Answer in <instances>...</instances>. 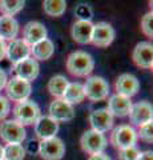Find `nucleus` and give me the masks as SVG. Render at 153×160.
I'll return each mask as SVG.
<instances>
[{
    "label": "nucleus",
    "instance_id": "nucleus-1",
    "mask_svg": "<svg viewBox=\"0 0 153 160\" xmlns=\"http://www.w3.org/2000/svg\"><path fill=\"white\" fill-rule=\"evenodd\" d=\"M67 69L72 76L87 78L95 68V60L85 51H75L67 58Z\"/></svg>",
    "mask_w": 153,
    "mask_h": 160
},
{
    "label": "nucleus",
    "instance_id": "nucleus-2",
    "mask_svg": "<svg viewBox=\"0 0 153 160\" xmlns=\"http://www.w3.org/2000/svg\"><path fill=\"white\" fill-rule=\"evenodd\" d=\"M13 116L19 124L23 127L26 126H35V123L41 116L40 107L33 100H24V102L16 103L13 107Z\"/></svg>",
    "mask_w": 153,
    "mask_h": 160
},
{
    "label": "nucleus",
    "instance_id": "nucleus-3",
    "mask_svg": "<svg viewBox=\"0 0 153 160\" xmlns=\"http://www.w3.org/2000/svg\"><path fill=\"white\" fill-rule=\"evenodd\" d=\"M109 142L116 149H125L129 147H136L137 132L129 124H120L112 129Z\"/></svg>",
    "mask_w": 153,
    "mask_h": 160
},
{
    "label": "nucleus",
    "instance_id": "nucleus-4",
    "mask_svg": "<svg viewBox=\"0 0 153 160\" xmlns=\"http://www.w3.org/2000/svg\"><path fill=\"white\" fill-rule=\"evenodd\" d=\"M108 146V140L104 133H100L93 129H88L80 138V147L88 155L103 153Z\"/></svg>",
    "mask_w": 153,
    "mask_h": 160
},
{
    "label": "nucleus",
    "instance_id": "nucleus-5",
    "mask_svg": "<svg viewBox=\"0 0 153 160\" xmlns=\"http://www.w3.org/2000/svg\"><path fill=\"white\" fill-rule=\"evenodd\" d=\"M85 98L91 102H101L108 99L109 95V83L101 76H91L83 84Z\"/></svg>",
    "mask_w": 153,
    "mask_h": 160
},
{
    "label": "nucleus",
    "instance_id": "nucleus-6",
    "mask_svg": "<svg viewBox=\"0 0 153 160\" xmlns=\"http://www.w3.org/2000/svg\"><path fill=\"white\" fill-rule=\"evenodd\" d=\"M0 138L7 144H22L27 138V131L16 120H3L0 124Z\"/></svg>",
    "mask_w": 153,
    "mask_h": 160
},
{
    "label": "nucleus",
    "instance_id": "nucleus-7",
    "mask_svg": "<svg viewBox=\"0 0 153 160\" xmlns=\"http://www.w3.org/2000/svg\"><path fill=\"white\" fill-rule=\"evenodd\" d=\"M37 152L44 160H61L65 155V144L57 136L41 140L39 143Z\"/></svg>",
    "mask_w": 153,
    "mask_h": 160
},
{
    "label": "nucleus",
    "instance_id": "nucleus-8",
    "mask_svg": "<svg viewBox=\"0 0 153 160\" xmlns=\"http://www.w3.org/2000/svg\"><path fill=\"white\" fill-rule=\"evenodd\" d=\"M6 92H7V99L20 103L24 102V100H28L29 95L32 92V84L27 82V80L15 76L7 82Z\"/></svg>",
    "mask_w": 153,
    "mask_h": 160
},
{
    "label": "nucleus",
    "instance_id": "nucleus-9",
    "mask_svg": "<svg viewBox=\"0 0 153 160\" xmlns=\"http://www.w3.org/2000/svg\"><path fill=\"white\" fill-rule=\"evenodd\" d=\"M115 36H116L115 28H113L109 23L100 22V23L93 24L91 43L95 47L105 48L112 44V42L115 40Z\"/></svg>",
    "mask_w": 153,
    "mask_h": 160
},
{
    "label": "nucleus",
    "instance_id": "nucleus-10",
    "mask_svg": "<svg viewBox=\"0 0 153 160\" xmlns=\"http://www.w3.org/2000/svg\"><path fill=\"white\" fill-rule=\"evenodd\" d=\"M132 60L139 68L152 69L153 67V46L151 42L137 43L132 52Z\"/></svg>",
    "mask_w": 153,
    "mask_h": 160
},
{
    "label": "nucleus",
    "instance_id": "nucleus-11",
    "mask_svg": "<svg viewBox=\"0 0 153 160\" xmlns=\"http://www.w3.org/2000/svg\"><path fill=\"white\" fill-rule=\"evenodd\" d=\"M113 123H115V118L112 116V113L107 108L93 109L89 113V124L92 127L91 129H93V131L105 133L112 129Z\"/></svg>",
    "mask_w": 153,
    "mask_h": 160
},
{
    "label": "nucleus",
    "instance_id": "nucleus-12",
    "mask_svg": "<svg viewBox=\"0 0 153 160\" xmlns=\"http://www.w3.org/2000/svg\"><path fill=\"white\" fill-rule=\"evenodd\" d=\"M115 91L117 95L131 99L140 91V82L132 73H121L115 82Z\"/></svg>",
    "mask_w": 153,
    "mask_h": 160
},
{
    "label": "nucleus",
    "instance_id": "nucleus-13",
    "mask_svg": "<svg viewBox=\"0 0 153 160\" xmlns=\"http://www.w3.org/2000/svg\"><path fill=\"white\" fill-rule=\"evenodd\" d=\"M128 116H129V120L133 126L141 127L142 124L152 122L153 107L149 102H145V100L137 102L136 104H132V108Z\"/></svg>",
    "mask_w": 153,
    "mask_h": 160
},
{
    "label": "nucleus",
    "instance_id": "nucleus-14",
    "mask_svg": "<svg viewBox=\"0 0 153 160\" xmlns=\"http://www.w3.org/2000/svg\"><path fill=\"white\" fill-rule=\"evenodd\" d=\"M49 118H52L57 123L71 122L75 118V108L63 99H55L49 104Z\"/></svg>",
    "mask_w": 153,
    "mask_h": 160
},
{
    "label": "nucleus",
    "instance_id": "nucleus-15",
    "mask_svg": "<svg viewBox=\"0 0 153 160\" xmlns=\"http://www.w3.org/2000/svg\"><path fill=\"white\" fill-rule=\"evenodd\" d=\"M47 28L40 22H28L23 28V40L26 42L29 47L35 46L39 42L47 39Z\"/></svg>",
    "mask_w": 153,
    "mask_h": 160
},
{
    "label": "nucleus",
    "instance_id": "nucleus-16",
    "mask_svg": "<svg viewBox=\"0 0 153 160\" xmlns=\"http://www.w3.org/2000/svg\"><path fill=\"white\" fill-rule=\"evenodd\" d=\"M29 55H31V47L23 39H15L7 44L6 56L13 66L29 58Z\"/></svg>",
    "mask_w": 153,
    "mask_h": 160
},
{
    "label": "nucleus",
    "instance_id": "nucleus-17",
    "mask_svg": "<svg viewBox=\"0 0 153 160\" xmlns=\"http://www.w3.org/2000/svg\"><path fill=\"white\" fill-rule=\"evenodd\" d=\"M59 123L55 122L49 116H40L39 120L35 123V133L36 138L41 140H47L51 138H55L59 132Z\"/></svg>",
    "mask_w": 153,
    "mask_h": 160
},
{
    "label": "nucleus",
    "instance_id": "nucleus-18",
    "mask_svg": "<svg viewBox=\"0 0 153 160\" xmlns=\"http://www.w3.org/2000/svg\"><path fill=\"white\" fill-rule=\"evenodd\" d=\"M15 72H16L17 78L31 83L39 76L40 66H39V63L33 58H27L23 62L15 64Z\"/></svg>",
    "mask_w": 153,
    "mask_h": 160
},
{
    "label": "nucleus",
    "instance_id": "nucleus-19",
    "mask_svg": "<svg viewBox=\"0 0 153 160\" xmlns=\"http://www.w3.org/2000/svg\"><path fill=\"white\" fill-rule=\"evenodd\" d=\"M132 108V102L129 98L121 96V95H112L108 100V107L107 109L112 113V116L115 118H125L129 115V111Z\"/></svg>",
    "mask_w": 153,
    "mask_h": 160
},
{
    "label": "nucleus",
    "instance_id": "nucleus-20",
    "mask_svg": "<svg viewBox=\"0 0 153 160\" xmlns=\"http://www.w3.org/2000/svg\"><path fill=\"white\" fill-rule=\"evenodd\" d=\"M92 29H93L92 22H81V20H76V22L72 24L71 36L77 44L84 46V44L91 43Z\"/></svg>",
    "mask_w": 153,
    "mask_h": 160
},
{
    "label": "nucleus",
    "instance_id": "nucleus-21",
    "mask_svg": "<svg viewBox=\"0 0 153 160\" xmlns=\"http://www.w3.org/2000/svg\"><path fill=\"white\" fill-rule=\"evenodd\" d=\"M19 33V23L15 18L0 16V39L2 40H12L16 39Z\"/></svg>",
    "mask_w": 153,
    "mask_h": 160
},
{
    "label": "nucleus",
    "instance_id": "nucleus-22",
    "mask_svg": "<svg viewBox=\"0 0 153 160\" xmlns=\"http://www.w3.org/2000/svg\"><path fill=\"white\" fill-rule=\"evenodd\" d=\"M53 52H55V46L51 39H44L41 42H39L37 44L31 47V53L32 58L36 60H48L52 58Z\"/></svg>",
    "mask_w": 153,
    "mask_h": 160
},
{
    "label": "nucleus",
    "instance_id": "nucleus-23",
    "mask_svg": "<svg viewBox=\"0 0 153 160\" xmlns=\"http://www.w3.org/2000/svg\"><path fill=\"white\" fill-rule=\"evenodd\" d=\"M61 99L64 102H67L68 104H71V106L80 104L81 102H84L85 92H84L83 84L81 83H69Z\"/></svg>",
    "mask_w": 153,
    "mask_h": 160
},
{
    "label": "nucleus",
    "instance_id": "nucleus-24",
    "mask_svg": "<svg viewBox=\"0 0 153 160\" xmlns=\"http://www.w3.org/2000/svg\"><path fill=\"white\" fill-rule=\"evenodd\" d=\"M68 84H69V82H68V79L65 76H63V75H55V76H52L49 79L47 88L52 96H55L56 99H61L68 87Z\"/></svg>",
    "mask_w": 153,
    "mask_h": 160
},
{
    "label": "nucleus",
    "instance_id": "nucleus-25",
    "mask_svg": "<svg viewBox=\"0 0 153 160\" xmlns=\"http://www.w3.org/2000/svg\"><path fill=\"white\" fill-rule=\"evenodd\" d=\"M67 9V2L64 0H45L43 2V11L51 18H59Z\"/></svg>",
    "mask_w": 153,
    "mask_h": 160
},
{
    "label": "nucleus",
    "instance_id": "nucleus-26",
    "mask_svg": "<svg viewBox=\"0 0 153 160\" xmlns=\"http://www.w3.org/2000/svg\"><path fill=\"white\" fill-rule=\"evenodd\" d=\"M23 0H0V12L3 13V16H9L13 18V15H16L24 8Z\"/></svg>",
    "mask_w": 153,
    "mask_h": 160
},
{
    "label": "nucleus",
    "instance_id": "nucleus-27",
    "mask_svg": "<svg viewBox=\"0 0 153 160\" xmlns=\"http://www.w3.org/2000/svg\"><path fill=\"white\" fill-rule=\"evenodd\" d=\"M3 149V160H24L26 158L23 144H7Z\"/></svg>",
    "mask_w": 153,
    "mask_h": 160
},
{
    "label": "nucleus",
    "instance_id": "nucleus-28",
    "mask_svg": "<svg viewBox=\"0 0 153 160\" xmlns=\"http://www.w3.org/2000/svg\"><path fill=\"white\" fill-rule=\"evenodd\" d=\"M75 16L77 18V20H81V22H91L93 18V8L89 4H79L75 8Z\"/></svg>",
    "mask_w": 153,
    "mask_h": 160
},
{
    "label": "nucleus",
    "instance_id": "nucleus-29",
    "mask_svg": "<svg viewBox=\"0 0 153 160\" xmlns=\"http://www.w3.org/2000/svg\"><path fill=\"white\" fill-rule=\"evenodd\" d=\"M137 132V139H141L145 143H152L153 142V123L148 122L145 124H142L141 127H139Z\"/></svg>",
    "mask_w": 153,
    "mask_h": 160
},
{
    "label": "nucleus",
    "instance_id": "nucleus-30",
    "mask_svg": "<svg viewBox=\"0 0 153 160\" xmlns=\"http://www.w3.org/2000/svg\"><path fill=\"white\" fill-rule=\"evenodd\" d=\"M141 31L146 38H153V13L152 11L145 13L141 19Z\"/></svg>",
    "mask_w": 153,
    "mask_h": 160
},
{
    "label": "nucleus",
    "instance_id": "nucleus-31",
    "mask_svg": "<svg viewBox=\"0 0 153 160\" xmlns=\"http://www.w3.org/2000/svg\"><path fill=\"white\" fill-rule=\"evenodd\" d=\"M140 156V151L136 147H129L118 151V160H137Z\"/></svg>",
    "mask_w": 153,
    "mask_h": 160
},
{
    "label": "nucleus",
    "instance_id": "nucleus-32",
    "mask_svg": "<svg viewBox=\"0 0 153 160\" xmlns=\"http://www.w3.org/2000/svg\"><path fill=\"white\" fill-rule=\"evenodd\" d=\"M9 109H11V104H9V100H8L6 96L0 95V122H3V120L8 116Z\"/></svg>",
    "mask_w": 153,
    "mask_h": 160
},
{
    "label": "nucleus",
    "instance_id": "nucleus-33",
    "mask_svg": "<svg viewBox=\"0 0 153 160\" xmlns=\"http://www.w3.org/2000/svg\"><path fill=\"white\" fill-rule=\"evenodd\" d=\"M24 149H26V152H31V153H35L37 152V149H39V143L37 142H33V140H29L28 144H27V148L24 147Z\"/></svg>",
    "mask_w": 153,
    "mask_h": 160
},
{
    "label": "nucleus",
    "instance_id": "nucleus-34",
    "mask_svg": "<svg viewBox=\"0 0 153 160\" xmlns=\"http://www.w3.org/2000/svg\"><path fill=\"white\" fill-rule=\"evenodd\" d=\"M88 160H112L109 156H108L107 153H97V155H91L89 158H88Z\"/></svg>",
    "mask_w": 153,
    "mask_h": 160
},
{
    "label": "nucleus",
    "instance_id": "nucleus-35",
    "mask_svg": "<svg viewBox=\"0 0 153 160\" xmlns=\"http://www.w3.org/2000/svg\"><path fill=\"white\" fill-rule=\"evenodd\" d=\"M7 82H8V79H7V73L4 72L2 68H0V91H2L3 88H6Z\"/></svg>",
    "mask_w": 153,
    "mask_h": 160
},
{
    "label": "nucleus",
    "instance_id": "nucleus-36",
    "mask_svg": "<svg viewBox=\"0 0 153 160\" xmlns=\"http://www.w3.org/2000/svg\"><path fill=\"white\" fill-rule=\"evenodd\" d=\"M6 53H7V43L0 39V62L6 58Z\"/></svg>",
    "mask_w": 153,
    "mask_h": 160
},
{
    "label": "nucleus",
    "instance_id": "nucleus-37",
    "mask_svg": "<svg viewBox=\"0 0 153 160\" xmlns=\"http://www.w3.org/2000/svg\"><path fill=\"white\" fill-rule=\"evenodd\" d=\"M137 160H153V152L152 151L140 152V156H139Z\"/></svg>",
    "mask_w": 153,
    "mask_h": 160
},
{
    "label": "nucleus",
    "instance_id": "nucleus-38",
    "mask_svg": "<svg viewBox=\"0 0 153 160\" xmlns=\"http://www.w3.org/2000/svg\"><path fill=\"white\" fill-rule=\"evenodd\" d=\"M3 151H4V149H3V146L0 144V160H3Z\"/></svg>",
    "mask_w": 153,
    "mask_h": 160
}]
</instances>
